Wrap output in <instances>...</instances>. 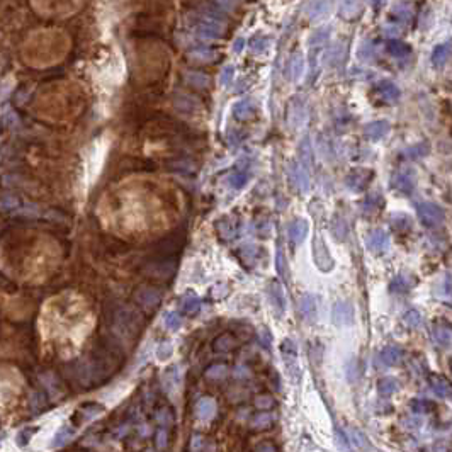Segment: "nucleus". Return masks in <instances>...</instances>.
Returning <instances> with one entry per match:
<instances>
[{"label":"nucleus","mask_w":452,"mask_h":452,"mask_svg":"<svg viewBox=\"0 0 452 452\" xmlns=\"http://www.w3.org/2000/svg\"><path fill=\"white\" fill-rule=\"evenodd\" d=\"M175 201L174 185L155 175H133L113 185L100 199V220L123 235H141L167 221Z\"/></svg>","instance_id":"f257e3e1"},{"label":"nucleus","mask_w":452,"mask_h":452,"mask_svg":"<svg viewBox=\"0 0 452 452\" xmlns=\"http://www.w3.org/2000/svg\"><path fill=\"white\" fill-rule=\"evenodd\" d=\"M83 94L77 83L55 82L42 87L36 95L38 116L50 123H67L82 111Z\"/></svg>","instance_id":"f03ea898"},{"label":"nucleus","mask_w":452,"mask_h":452,"mask_svg":"<svg viewBox=\"0 0 452 452\" xmlns=\"http://www.w3.org/2000/svg\"><path fill=\"white\" fill-rule=\"evenodd\" d=\"M70 51V38L65 31L45 28L31 33L23 46L24 61L33 68L58 65Z\"/></svg>","instance_id":"7ed1b4c3"},{"label":"nucleus","mask_w":452,"mask_h":452,"mask_svg":"<svg viewBox=\"0 0 452 452\" xmlns=\"http://www.w3.org/2000/svg\"><path fill=\"white\" fill-rule=\"evenodd\" d=\"M38 14L46 17H65L75 14L82 5V0H31Z\"/></svg>","instance_id":"20e7f679"},{"label":"nucleus","mask_w":452,"mask_h":452,"mask_svg":"<svg viewBox=\"0 0 452 452\" xmlns=\"http://www.w3.org/2000/svg\"><path fill=\"white\" fill-rule=\"evenodd\" d=\"M281 354H283L284 365H286V369H288L289 379L294 382V384H297V382L301 381V377H303V372L299 369V365H297V349H296V343L292 342L291 338H286L284 342H283V345H281Z\"/></svg>","instance_id":"39448f33"},{"label":"nucleus","mask_w":452,"mask_h":452,"mask_svg":"<svg viewBox=\"0 0 452 452\" xmlns=\"http://www.w3.org/2000/svg\"><path fill=\"white\" fill-rule=\"evenodd\" d=\"M417 214L418 220L422 221L423 226L427 228H435L439 225H442L444 221V211L442 207H439L434 203H422L417 206Z\"/></svg>","instance_id":"423d86ee"},{"label":"nucleus","mask_w":452,"mask_h":452,"mask_svg":"<svg viewBox=\"0 0 452 452\" xmlns=\"http://www.w3.org/2000/svg\"><path fill=\"white\" fill-rule=\"evenodd\" d=\"M313 259H315L316 267L321 270V272H330L333 269V259L332 255L328 253L325 242L321 240L320 236L315 238V243H313Z\"/></svg>","instance_id":"0eeeda50"},{"label":"nucleus","mask_w":452,"mask_h":452,"mask_svg":"<svg viewBox=\"0 0 452 452\" xmlns=\"http://www.w3.org/2000/svg\"><path fill=\"white\" fill-rule=\"evenodd\" d=\"M333 323L338 327H349L352 325L354 321V308L350 303H345V301H338L337 305L333 306Z\"/></svg>","instance_id":"6e6552de"},{"label":"nucleus","mask_w":452,"mask_h":452,"mask_svg":"<svg viewBox=\"0 0 452 452\" xmlns=\"http://www.w3.org/2000/svg\"><path fill=\"white\" fill-rule=\"evenodd\" d=\"M269 297H270V303H272L275 313H277L279 316L284 315V311H286L284 289H283V286L277 283V281H272V283L269 284Z\"/></svg>","instance_id":"1a4fd4ad"},{"label":"nucleus","mask_w":452,"mask_h":452,"mask_svg":"<svg viewBox=\"0 0 452 452\" xmlns=\"http://www.w3.org/2000/svg\"><path fill=\"white\" fill-rule=\"evenodd\" d=\"M428 384L432 391L440 398H450L452 396V384L449 379H445L440 374H428Z\"/></svg>","instance_id":"9d476101"},{"label":"nucleus","mask_w":452,"mask_h":452,"mask_svg":"<svg viewBox=\"0 0 452 452\" xmlns=\"http://www.w3.org/2000/svg\"><path fill=\"white\" fill-rule=\"evenodd\" d=\"M299 311H301V315H303V318H305L306 321H310V323L315 321L316 320V313H318V310H316V297L313 294H310V292L303 294L301 299H299Z\"/></svg>","instance_id":"9b49d317"},{"label":"nucleus","mask_w":452,"mask_h":452,"mask_svg":"<svg viewBox=\"0 0 452 452\" xmlns=\"http://www.w3.org/2000/svg\"><path fill=\"white\" fill-rule=\"evenodd\" d=\"M432 335H434L435 343L440 345V347L447 349L449 345L452 343V327L450 325H445L444 321H437V323H435L434 330H432Z\"/></svg>","instance_id":"f8f14e48"},{"label":"nucleus","mask_w":452,"mask_h":452,"mask_svg":"<svg viewBox=\"0 0 452 452\" xmlns=\"http://www.w3.org/2000/svg\"><path fill=\"white\" fill-rule=\"evenodd\" d=\"M368 247L372 252H386L388 247H390V236H388V233H384L382 230L372 231L368 238Z\"/></svg>","instance_id":"ddd939ff"},{"label":"nucleus","mask_w":452,"mask_h":452,"mask_svg":"<svg viewBox=\"0 0 452 452\" xmlns=\"http://www.w3.org/2000/svg\"><path fill=\"white\" fill-rule=\"evenodd\" d=\"M196 413H198V418L203 420V422H209V420L216 415V403L212 398H203V400L198 401V406H196Z\"/></svg>","instance_id":"4468645a"},{"label":"nucleus","mask_w":452,"mask_h":452,"mask_svg":"<svg viewBox=\"0 0 452 452\" xmlns=\"http://www.w3.org/2000/svg\"><path fill=\"white\" fill-rule=\"evenodd\" d=\"M289 238L291 242L294 243V245H299V243L306 238V233H308V223L305 220H294L289 225Z\"/></svg>","instance_id":"2eb2a0df"},{"label":"nucleus","mask_w":452,"mask_h":452,"mask_svg":"<svg viewBox=\"0 0 452 452\" xmlns=\"http://www.w3.org/2000/svg\"><path fill=\"white\" fill-rule=\"evenodd\" d=\"M381 360L386 365H398L403 360V350L396 345H388L381 350Z\"/></svg>","instance_id":"dca6fc26"},{"label":"nucleus","mask_w":452,"mask_h":452,"mask_svg":"<svg viewBox=\"0 0 452 452\" xmlns=\"http://www.w3.org/2000/svg\"><path fill=\"white\" fill-rule=\"evenodd\" d=\"M377 391H379V395L384 398L393 396L398 391L396 379H393V377H382V379H379V382H377Z\"/></svg>","instance_id":"f3484780"},{"label":"nucleus","mask_w":452,"mask_h":452,"mask_svg":"<svg viewBox=\"0 0 452 452\" xmlns=\"http://www.w3.org/2000/svg\"><path fill=\"white\" fill-rule=\"evenodd\" d=\"M360 174H362V170H359V172H354V174L349 177V180H347L349 187L352 189V190H362V189L365 187V185H368V182L371 180V177H372L371 172L365 174L364 177H362V175H360Z\"/></svg>","instance_id":"a211bd4d"},{"label":"nucleus","mask_w":452,"mask_h":452,"mask_svg":"<svg viewBox=\"0 0 452 452\" xmlns=\"http://www.w3.org/2000/svg\"><path fill=\"white\" fill-rule=\"evenodd\" d=\"M388 51H390L393 56L403 58V56L410 55V53H412V48L408 46L406 42H403V41H400V39H391L390 42H388Z\"/></svg>","instance_id":"6ab92c4d"},{"label":"nucleus","mask_w":452,"mask_h":452,"mask_svg":"<svg viewBox=\"0 0 452 452\" xmlns=\"http://www.w3.org/2000/svg\"><path fill=\"white\" fill-rule=\"evenodd\" d=\"M274 423V417L270 415L269 412H260L253 417L252 420V427L257 428V430H265V428H270Z\"/></svg>","instance_id":"aec40b11"},{"label":"nucleus","mask_w":452,"mask_h":452,"mask_svg":"<svg viewBox=\"0 0 452 452\" xmlns=\"http://www.w3.org/2000/svg\"><path fill=\"white\" fill-rule=\"evenodd\" d=\"M395 187L401 192H412L413 190V179L410 174L406 172H400L395 177Z\"/></svg>","instance_id":"412c9836"},{"label":"nucleus","mask_w":452,"mask_h":452,"mask_svg":"<svg viewBox=\"0 0 452 452\" xmlns=\"http://www.w3.org/2000/svg\"><path fill=\"white\" fill-rule=\"evenodd\" d=\"M410 408L413 413H432L435 410V403L430 400H422V398H417L410 403Z\"/></svg>","instance_id":"4be33fe9"},{"label":"nucleus","mask_w":452,"mask_h":452,"mask_svg":"<svg viewBox=\"0 0 452 452\" xmlns=\"http://www.w3.org/2000/svg\"><path fill=\"white\" fill-rule=\"evenodd\" d=\"M449 51H450V46L449 45H440L434 50V55H432V63L435 67H442L445 61H447L449 58Z\"/></svg>","instance_id":"5701e85b"},{"label":"nucleus","mask_w":452,"mask_h":452,"mask_svg":"<svg viewBox=\"0 0 452 452\" xmlns=\"http://www.w3.org/2000/svg\"><path fill=\"white\" fill-rule=\"evenodd\" d=\"M390 130V124L384 123V121H379V123H372L371 126H368V133L372 140H379L382 138Z\"/></svg>","instance_id":"b1692460"},{"label":"nucleus","mask_w":452,"mask_h":452,"mask_svg":"<svg viewBox=\"0 0 452 452\" xmlns=\"http://www.w3.org/2000/svg\"><path fill=\"white\" fill-rule=\"evenodd\" d=\"M403 321L408 328H418L422 325V315L417 310H408L405 315H403Z\"/></svg>","instance_id":"393cba45"},{"label":"nucleus","mask_w":452,"mask_h":452,"mask_svg":"<svg viewBox=\"0 0 452 452\" xmlns=\"http://www.w3.org/2000/svg\"><path fill=\"white\" fill-rule=\"evenodd\" d=\"M379 92L382 94V97H384L386 100H395V99H398V95H400V90H398L391 82H382L379 85Z\"/></svg>","instance_id":"a878e982"},{"label":"nucleus","mask_w":452,"mask_h":452,"mask_svg":"<svg viewBox=\"0 0 452 452\" xmlns=\"http://www.w3.org/2000/svg\"><path fill=\"white\" fill-rule=\"evenodd\" d=\"M274 405H275V401H274V398L270 395H260V396L255 398V406H257L259 410H262V412L272 410Z\"/></svg>","instance_id":"bb28decb"},{"label":"nucleus","mask_w":452,"mask_h":452,"mask_svg":"<svg viewBox=\"0 0 452 452\" xmlns=\"http://www.w3.org/2000/svg\"><path fill=\"white\" fill-rule=\"evenodd\" d=\"M328 7L330 5L327 0H316V2H313L310 5V15L311 17H320V15L328 12Z\"/></svg>","instance_id":"cd10ccee"},{"label":"nucleus","mask_w":452,"mask_h":452,"mask_svg":"<svg viewBox=\"0 0 452 452\" xmlns=\"http://www.w3.org/2000/svg\"><path fill=\"white\" fill-rule=\"evenodd\" d=\"M228 374V368L225 364H216V365H211L209 369H207L206 376L209 377V379H223Z\"/></svg>","instance_id":"c85d7f7f"},{"label":"nucleus","mask_w":452,"mask_h":452,"mask_svg":"<svg viewBox=\"0 0 452 452\" xmlns=\"http://www.w3.org/2000/svg\"><path fill=\"white\" fill-rule=\"evenodd\" d=\"M359 12V0H343L342 2V15L354 17Z\"/></svg>","instance_id":"c756f323"},{"label":"nucleus","mask_w":452,"mask_h":452,"mask_svg":"<svg viewBox=\"0 0 452 452\" xmlns=\"http://www.w3.org/2000/svg\"><path fill=\"white\" fill-rule=\"evenodd\" d=\"M275 270L283 279H288V265H286V257L283 253V250L277 252V257H275Z\"/></svg>","instance_id":"7c9ffc66"},{"label":"nucleus","mask_w":452,"mask_h":452,"mask_svg":"<svg viewBox=\"0 0 452 452\" xmlns=\"http://www.w3.org/2000/svg\"><path fill=\"white\" fill-rule=\"evenodd\" d=\"M231 347H233V340L230 338V335H223L214 343V349L220 350V352H226V350H230Z\"/></svg>","instance_id":"2f4dec72"},{"label":"nucleus","mask_w":452,"mask_h":452,"mask_svg":"<svg viewBox=\"0 0 452 452\" xmlns=\"http://www.w3.org/2000/svg\"><path fill=\"white\" fill-rule=\"evenodd\" d=\"M172 352H174L172 345L162 343L160 347H158V350H157V357H158V360H162V362H167V360L172 357Z\"/></svg>","instance_id":"473e14b6"},{"label":"nucleus","mask_w":452,"mask_h":452,"mask_svg":"<svg viewBox=\"0 0 452 452\" xmlns=\"http://www.w3.org/2000/svg\"><path fill=\"white\" fill-rule=\"evenodd\" d=\"M335 442H337V445H338V449H340V450L350 452L349 440H347V437H345V435H343L342 432H340V430H337V432H335Z\"/></svg>","instance_id":"72a5a7b5"},{"label":"nucleus","mask_w":452,"mask_h":452,"mask_svg":"<svg viewBox=\"0 0 452 452\" xmlns=\"http://www.w3.org/2000/svg\"><path fill=\"white\" fill-rule=\"evenodd\" d=\"M390 289L393 292H405L406 291V284H405V281H403V277H396L395 281H393Z\"/></svg>","instance_id":"f704fd0d"},{"label":"nucleus","mask_w":452,"mask_h":452,"mask_svg":"<svg viewBox=\"0 0 452 452\" xmlns=\"http://www.w3.org/2000/svg\"><path fill=\"white\" fill-rule=\"evenodd\" d=\"M255 452H277V449L270 442H260L257 447H255Z\"/></svg>","instance_id":"c9c22d12"},{"label":"nucleus","mask_w":452,"mask_h":452,"mask_svg":"<svg viewBox=\"0 0 452 452\" xmlns=\"http://www.w3.org/2000/svg\"><path fill=\"white\" fill-rule=\"evenodd\" d=\"M177 315H172L167 318V323H172V328H179L180 327V318H175Z\"/></svg>","instance_id":"e433bc0d"}]
</instances>
